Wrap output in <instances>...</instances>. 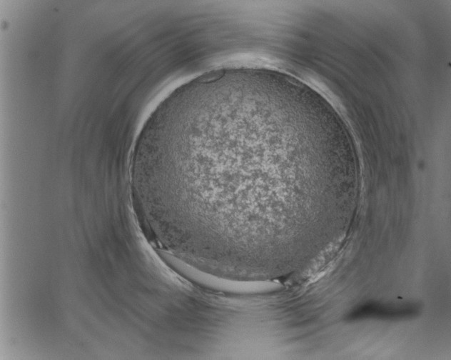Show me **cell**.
Here are the masks:
<instances>
[{"label": "cell", "instance_id": "1", "mask_svg": "<svg viewBox=\"0 0 451 360\" xmlns=\"http://www.w3.org/2000/svg\"><path fill=\"white\" fill-rule=\"evenodd\" d=\"M293 113L279 95L246 89L171 114L156 149L154 183L181 239L242 259L281 246L288 204L282 174L295 151Z\"/></svg>", "mask_w": 451, "mask_h": 360}]
</instances>
